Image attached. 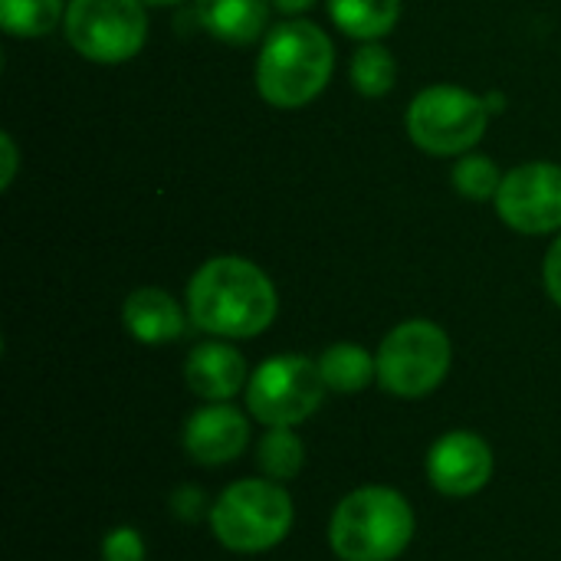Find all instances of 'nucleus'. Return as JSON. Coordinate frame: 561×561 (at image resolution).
Listing matches in <instances>:
<instances>
[{
  "instance_id": "nucleus-8",
  "label": "nucleus",
  "mask_w": 561,
  "mask_h": 561,
  "mask_svg": "<svg viewBox=\"0 0 561 561\" xmlns=\"http://www.w3.org/2000/svg\"><path fill=\"white\" fill-rule=\"evenodd\" d=\"M66 39L92 62H125L141 53L148 16L141 0H69Z\"/></svg>"
},
{
  "instance_id": "nucleus-6",
  "label": "nucleus",
  "mask_w": 561,
  "mask_h": 561,
  "mask_svg": "<svg viewBox=\"0 0 561 561\" xmlns=\"http://www.w3.org/2000/svg\"><path fill=\"white\" fill-rule=\"evenodd\" d=\"M319 365L306 355H273L247 381V411L263 427H299L325 398Z\"/></svg>"
},
{
  "instance_id": "nucleus-14",
  "label": "nucleus",
  "mask_w": 561,
  "mask_h": 561,
  "mask_svg": "<svg viewBox=\"0 0 561 561\" xmlns=\"http://www.w3.org/2000/svg\"><path fill=\"white\" fill-rule=\"evenodd\" d=\"M197 23L224 43L250 46L263 36L270 3L266 0H194Z\"/></svg>"
},
{
  "instance_id": "nucleus-13",
  "label": "nucleus",
  "mask_w": 561,
  "mask_h": 561,
  "mask_svg": "<svg viewBox=\"0 0 561 561\" xmlns=\"http://www.w3.org/2000/svg\"><path fill=\"white\" fill-rule=\"evenodd\" d=\"M122 325L141 345H168L184 335V309L171 293L158 286H141L125 299Z\"/></svg>"
},
{
  "instance_id": "nucleus-23",
  "label": "nucleus",
  "mask_w": 561,
  "mask_h": 561,
  "mask_svg": "<svg viewBox=\"0 0 561 561\" xmlns=\"http://www.w3.org/2000/svg\"><path fill=\"white\" fill-rule=\"evenodd\" d=\"M542 283H546V293L549 299L561 309V237L549 247L546 253V263H542Z\"/></svg>"
},
{
  "instance_id": "nucleus-27",
  "label": "nucleus",
  "mask_w": 561,
  "mask_h": 561,
  "mask_svg": "<svg viewBox=\"0 0 561 561\" xmlns=\"http://www.w3.org/2000/svg\"><path fill=\"white\" fill-rule=\"evenodd\" d=\"M486 108H503V95H490L486 99Z\"/></svg>"
},
{
  "instance_id": "nucleus-21",
  "label": "nucleus",
  "mask_w": 561,
  "mask_h": 561,
  "mask_svg": "<svg viewBox=\"0 0 561 561\" xmlns=\"http://www.w3.org/2000/svg\"><path fill=\"white\" fill-rule=\"evenodd\" d=\"M148 559V546L141 539L138 529L131 526H115L112 533H105L102 539V561H145Z\"/></svg>"
},
{
  "instance_id": "nucleus-5",
  "label": "nucleus",
  "mask_w": 561,
  "mask_h": 561,
  "mask_svg": "<svg viewBox=\"0 0 561 561\" xmlns=\"http://www.w3.org/2000/svg\"><path fill=\"white\" fill-rule=\"evenodd\" d=\"M450 362H454L450 335L431 319H408L394 325L375 352L378 385L388 394L408 401L437 391L450 371Z\"/></svg>"
},
{
  "instance_id": "nucleus-10",
  "label": "nucleus",
  "mask_w": 561,
  "mask_h": 561,
  "mask_svg": "<svg viewBox=\"0 0 561 561\" xmlns=\"http://www.w3.org/2000/svg\"><path fill=\"white\" fill-rule=\"evenodd\" d=\"M496 470L493 447L473 431H447L427 450V480L440 496L467 500L490 486Z\"/></svg>"
},
{
  "instance_id": "nucleus-22",
  "label": "nucleus",
  "mask_w": 561,
  "mask_h": 561,
  "mask_svg": "<svg viewBox=\"0 0 561 561\" xmlns=\"http://www.w3.org/2000/svg\"><path fill=\"white\" fill-rule=\"evenodd\" d=\"M204 506H207V500H204V493H201L194 483L178 486L174 496H171V513H174L178 519H187V523H194L201 513H210V510H204Z\"/></svg>"
},
{
  "instance_id": "nucleus-9",
  "label": "nucleus",
  "mask_w": 561,
  "mask_h": 561,
  "mask_svg": "<svg viewBox=\"0 0 561 561\" xmlns=\"http://www.w3.org/2000/svg\"><path fill=\"white\" fill-rule=\"evenodd\" d=\"M496 214L519 233H552L561 227V168L529 161L503 174Z\"/></svg>"
},
{
  "instance_id": "nucleus-11",
  "label": "nucleus",
  "mask_w": 561,
  "mask_h": 561,
  "mask_svg": "<svg viewBox=\"0 0 561 561\" xmlns=\"http://www.w3.org/2000/svg\"><path fill=\"white\" fill-rule=\"evenodd\" d=\"M181 444L187 457L201 467H227L250 444V421L230 401H207L197 408L181 431Z\"/></svg>"
},
{
  "instance_id": "nucleus-18",
  "label": "nucleus",
  "mask_w": 561,
  "mask_h": 561,
  "mask_svg": "<svg viewBox=\"0 0 561 561\" xmlns=\"http://www.w3.org/2000/svg\"><path fill=\"white\" fill-rule=\"evenodd\" d=\"M59 16H66L62 0H0V26L20 39L46 36Z\"/></svg>"
},
{
  "instance_id": "nucleus-20",
  "label": "nucleus",
  "mask_w": 561,
  "mask_h": 561,
  "mask_svg": "<svg viewBox=\"0 0 561 561\" xmlns=\"http://www.w3.org/2000/svg\"><path fill=\"white\" fill-rule=\"evenodd\" d=\"M500 184H503V174H500V168L493 164V158H486V154L467 151V154L454 164V187H457L463 197H470V201L496 197V194H500Z\"/></svg>"
},
{
  "instance_id": "nucleus-7",
  "label": "nucleus",
  "mask_w": 561,
  "mask_h": 561,
  "mask_svg": "<svg viewBox=\"0 0 561 561\" xmlns=\"http://www.w3.org/2000/svg\"><path fill=\"white\" fill-rule=\"evenodd\" d=\"M486 118L490 108L480 95L460 85H431L408 108V135L427 154H467L483 138Z\"/></svg>"
},
{
  "instance_id": "nucleus-25",
  "label": "nucleus",
  "mask_w": 561,
  "mask_h": 561,
  "mask_svg": "<svg viewBox=\"0 0 561 561\" xmlns=\"http://www.w3.org/2000/svg\"><path fill=\"white\" fill-rule=\"evenodd\" d=\"M316 0H273V7L279 10V13H302V10H309Z\"/></svg>"
},
{
  "instance_id": "nucleus-24",
  "label": "nucleus",
  "mask_w": 561,
  "mask_h": 561,
  "mask_svg": "<svg viewBox=\"0 0 561 561\" xmlns=\"http://www.w3.org/2000/svg\"><path fill=\"white\" fill-rule=\"evenodd\" d=\"M0 148H3V174H0V187H10L13 171H16V148H13V138H10L7 131L0 135Z\"/></svg>"
},
{
  "instance_id": "nucleus-2",
  "label": "nucleus",
  "mask_w": 561,
  "mask_h": 561,
  "mask_svg": "<svg viewBox=\"0 0 561 561\" xmlns=\"http://www.w3.org/2000/svg\"><path fill=\"white\" fill-rule=\"evenodd\" d=\"M417 533V519L404 493L368 483L342 496L329 519V549L339 561L401 559Z\"/></svg>"
},
{
  "instance_id": "nucleus-26",
  "label": "nucleus",
  "mask_w": 561,
  "mask_h": 561,
  "mask_svg": "<svg viewBox=\"0 0 561 561\" xmlns=\"http://www.w3.org/2000/svg\"><path fill=\"white\" fill-rule=\"evenodd\" d=\"M141 3H148V7H178L184 0H141Z\"/></svg>"
},
{
  "instance_id": "nucleus-12",
  "label": "nucleus",
  "mask_w": 561,
  "mask_h": 561,
  "mask_svg": "<svg viewBox=\"0 0 561 561\" xmlns=\"http://www.w3.org/2000/svg\"><path fill=\"white\" fill-rule=\"evenodd\" d=\"M184 381L201 401H230L247 391V362L227 342H204L184 362Z\"/></svg>"
},
{
  "instance_id": "nucleus-4",
  "label": "nucleus",
  "mask_w": 561,
  "mask_h": 561,
  "mask_svg": "<svg viewBox=\"0 0 561 561\" xmlns=\"http://www.w3.org/2000/svg\"><path fill=\"white\" fill-rule=\"evenodd\" d=\"M214 539L237 556H260L276 549L293 523L296 503L289 490L266 477H247L230 483L207 513Z\"/></svg>"
},
{
  "instance_id": "nucleus-1",
  "label": "nucleus",
  "mask_w": 561,
  "mask_h": 561,
  "mask_svg": "<svg viewBox=\"0 0 561 561\" xmlns=\"http://www.w3.org/2000/svg\"><path fill=\"white\" fill-rule=\"evenodd\" d=\"M273 279L243 256L207 260L187 286L191 322L217 339H253L276 319Z\"/></svg>"
},
{
  "instance_id": "nucleus-19",
  "label": "nucleus",
  "mask_w": 561,
  "mask_h": 561,
  "mask_svg": "<svg viewBox=\"0 0 561 561\" xmlns=\"http://www.w3.org/2000/svg\"><path fill=\"white\" fill-rule=\"evenodd\" d=\"M394 76H398V66H394L391 53L381 43H365L352 56V82L368 99L388 95L391 85H394Z\"/></svg>"
},
{
  "instance_id": "nucleus-15",
  "label": "nucleus",
  "mask_w": 561,
  "mask_h": 561,
  "mask_svg": "<svg viewBox=\"0 0 561 561\" xmlns=\"http://www.w3.org/2000/svg\"><path fill=\"white\" fill-rule=\"evenodd\" d=\"M319 375L329 391L335 394H358L371 381H378V365L375 355L355 342H335L319 355Z\"/></svg>"
},
{
  "instance_id": "nucleus-17",
  "label": "nucleus",
  "mask_w": 561,
  "mask_h": 561,
  "mask_svg": "<svg viewBox=\"0 0 561 561\" xmlns=\"http://www.w3.org/2000/svg\"><path fill=\"white\" fill-rule=\"evenodd\" d=\"M256 467L266 480L289 483L306 467V444L296 427H266L256 444Z\"/></svg>"
},
{
  "instance_id": "nucleus-16",
  "label": "nucleus",
  "mask_w": 561,
  "mask_h": 561,
  "mask_svg": "<svg viewBox=\"0 0 561 561\" xmlns=\"http://www.w3.org/2000/svg\"><path fill=\"white\" fill-rule=\"evenodd\" d=\"M329 13L335 26L355 39L375 43L388 36L401 16V0H329Z\"/></svg>"
},
{
  "instance_id": "nucleus-3",
  "label": "nucleus",
  "mask_w": 561,
  "mask_h": 561,
  "mask_svg": "<svg viewBox=\"0 0 561 561\" xmlns=\"http://www.w3.org/2000/svg\"><path fill=\"white\" fill-rule=\"evenodd\" d=\"M332 39L309 20H289L266 33L256 59V89L276 108L309 105L332 79Z\"/></svg>"
}]
</instances>
